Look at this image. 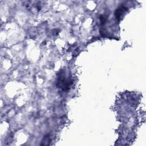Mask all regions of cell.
<instances>
[{"instance_id": "cell-1", "label": "cell", "mask_w": 146, "mask_h": 146, "mask_svg": "<svg viewBox=\"0 0 146 146\" xmlns=\"http://www.w3.org/2000/svg\"><path fill=\"white\" fill-rule=\"evenodd\" d=\"M58 77L57 86L63 91H67L69 90L70 86L73 83L72 79L70 76L66 74L64 71L62 70L59 73Z\"/></svg>"}, {"instance_id": "cell-2", "label": "cell", "mask_w": 146, "mask_h": 146, "mask_svg": "<svg viewBox=\"0 0 146 146\" xmlns=\"http://www.w3.org/2000/svg\"><path fill=\"white\" fill-rule=\"evenodd\" d=\"M127 8L125 7L124 6H121L120 7H119L115 12V15L116 17L117 18V19L118 21L120 20V19L121 18V17L123 16V14L124 13H125V12L127 11Z\"/></svg>"}]
</instances>
